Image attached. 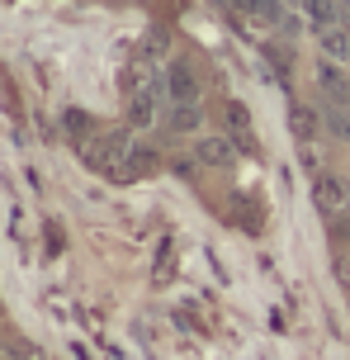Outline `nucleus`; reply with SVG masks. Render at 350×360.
<instances>
[{"label":"nucleus","mask_w":350,"mask_h":360,"mask_svg":"<svg viewBox=\"0 0 350 360\" xmlns=\"http://www.w3.org/2000/svg\"><path fill=\"white\" fill-rule=\"evenodd\" d=\"M313 204L322 218H341L350 209V185L346 176H336V171H317L313 176Z\"/></svg>","instance_id":"1"},{"label":"nucleus","mask_w":350,"mask_h":360,"mask_svg":"<svg viewBox=\"0 0 350 360\" xmlns=\"http://www.w3.org/2000/svg\"><path fill=\"white\" fill-rule=\"evenodd\" d=\"M317 86H322V95H327V100H336V105L350 109V76H346V62L322 57V62H317Z\"/></svg>","instance_id":"2"},{"label":"nucleus","mask_w":350,"mask_h":360,"mask_svg":"<svg viewBox=\"0 0 350 360\" xmlns=\"http://www.w3.org/2000/svg\"><path fill=\"white\" fill-rule=\"evenodd\" d=\"M194 162L227 166V162H232V138H227V133H203L199 143H194Z\"/></svg>","instance_id":"3"},{"label":"nucleus","mask_w":350,"mask_h":360,"mask_svg":"<svg viewBox=\"0 0 350 360\" xmlns=\"http://www.w3.org/2000/svg\"><path fill=\"white\" fill-rule=\"evenodd\" d=\"M232 5H237L241 15L246 19H260V24H270V29H279V24H284V0H232Z\"/></svg>","instance_id":"4"},{"label":"nucleus","mask_w":350,"mask_h":360,"mask_svg":"<svg viewBox=\"0 0 350 360\" xmlns=\"http://www.w3.org/2000/svg\"><path fill=\"white\" fill-rule=\"evenodd\" d=\"M166 100H194V72L184 62L166 67Z\"/></svg>","instance_id":"5"},{"label":"nucleus","mask_w":350,"mask_h":360,"mask_svg":"<svg viewBox=\"0 0 350 360\" xmlns=\"http://www.w3.org/2000/svg\"><path fill=\"white\" fill-rule=\"evenodd\" d=\"M317 38H322V53L332 57V62H346L350 57V29L346 24H332V29H322Z\"/></svg>","instance_id":"6"},{"label":"nucleus","mask_w":350,"mask_h":360,"mask_svg":"<svg viewBox=\"0 0 350 360\" xmlns=\"http://www.w3.org/2000/svg\"><path fill=\"white\" fill-rule=\"evenodd\" d=\"M170 128L175 133H194L199 128V100H170Z\"/></svg>","instance_id":"7"},{"label":"nucleus","mask_w":350,"mask_h":360,"mask_svg":"<svg viewBox=\"0 0 350 360\" xmlns=\"http://www.w3.org/2000/svg\"><path fill=\"white\" fill-rule=\"evenodd\" d=\"M341 24L350 29V0H341Z\"/></svg>","instance_id":"8"}]
</instances>
